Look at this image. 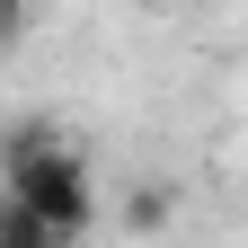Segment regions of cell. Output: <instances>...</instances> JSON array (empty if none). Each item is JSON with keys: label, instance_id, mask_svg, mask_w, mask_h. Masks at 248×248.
I'll return each mask as SVG.
<instances>
[{"label": "cell", "instance_id": "5b68a950", "mask_svg": "<svg viewBox=\"0 0 248 248\" xmlns=\"http://www.w3.org/2000/svg\"><path fill=\"white\" fill-rule=\"evenodd\" d=\"M133 9H169V0H133Z\"/></svg>", "mask_w": 248, "mask_h": 248}, {"label": "cell", "instance_id": "277c9868", "mask_svg": "<svg viewBox=\"0 0 248 248\" xmlns=\"http://www.w3.org/2000/svg\"><path fill=\"white\" fill-rule=\"evenodd\" d=\"M18 36H27V0H0V53H9Z\"/></svg>", "mask_w": 248, "mask_h": 248}, {"label": "cell", "instance_id": "3957f363", "mask_svg": "<svg viewBox=\"0 0 248 248\" xmlns=\"http://www.w3.org/2000/svg\"><path fill=\"white\" fill-rule=\"evenodd\" d=\"M169 222V186H133V204H124V231H160Z\"/></svg>", "mask_w": 248, "mask_h": 248}, {"label": "cell", "instance_id": "6da1fadb", "mask_svg": "<svg viewBox=\"0 0 248 248\" xmlns=\"http://www.w3.org/2000/svg\"><path fill=\"white\" fill-rule=\"evenodd\" d=\"M9 195L36 213V222H53L62 239H80L89 213H98L89 160L62 142V124H18V133H9Z\"/></svg>", "mask_w": 248, "mask_h": 248}, {"label": "cell", "instance_id": "7a4b0ae2", "mask_svg": "<svg viewBox=\"0 0 248 248\" xmlns=\"http://www.w3.org/2000/svg\"><path fill=\"white\" fill-rule=\"evenodd\" d=\"M0 248H71V239H62L53 222H36L18 195H0Z\"/></svg>", "mask_w": 248, "mask_h": 248}, {"label": "cell", "instance_id": "8992f818", "mask_svg": "<svg viewBox=\"0 0 248 248\" xmlns=\"http://www.w3.org/2000/svg\"><path fill=\"white\" fill-rule=\"evenodd\" d=\"M239 204H248V177H239Z\"/></svg>", "mask_w": 248, "mask_h": 248}]
</instances>
